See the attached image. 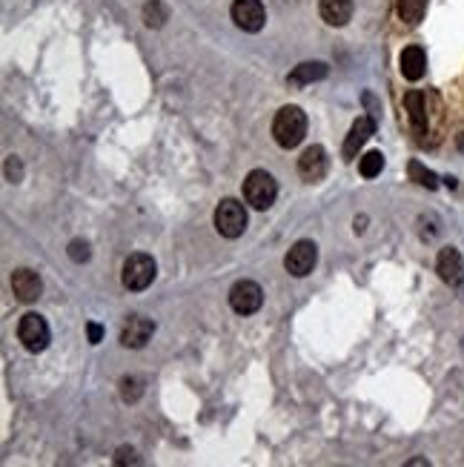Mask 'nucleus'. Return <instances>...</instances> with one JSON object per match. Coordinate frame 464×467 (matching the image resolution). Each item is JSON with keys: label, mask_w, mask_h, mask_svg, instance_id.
I'll return each mask as SVG.
<instances>
[{"label": "nucleus", "mask_w": 464, "mask_h": 467, "mask_svg": "<svg viewBox=\"0 0 464 467\" xmlns=\"http://www.w3.org/2000/svg\"><path fill=\"white\" fill-rule=\"evenodd\" d=\"M307 135V115L301 106H281L272 118V138L281 150H293Z\"/></svg>", "instance_id": "f257e3e1"}, {"label": "nucleus", "mask_w": 464, "mask_h": 467, "mask_svg": "<svg viewBox=\"0 0 464 467\" xmlns=\"http://www.w3.org/2000/svg\"><path fill=\"white\" fill-rule=\"evenodd\" d=\"M275 198H278V181L267 169H253L244 178V201L253 209L264 212L275 204Z\"/></svg>", "instance_id": "f03ea898"}, {"label": "nucleus", "mask_w": 464, "mask_h": 467, "mask_svg": "<svg viewBox=\"0 0 464 467\" xmlns=\"http://www.w3.org/2000/svg\"><path fill=\"white\" fill-rule=\"evenodd\" d=\"M158 275V264L152 256L147 253H132L126 261H124V272H121V281L129 293H144L147 287L155 281Z\"/></svg>", "instance_id": "7ed1b4c3"}, {"label": "nucleus", "mask_w": 464, "mask_h": 467, "mask_svg": "<svg viewBox=\"0 0 464 467\" xmlns=\"http://www.w3.org/2000/svg\"><path fill=\"white\" fill-rule=\"evenodd\" d=\"M18 338L20 344L29 350V353H44L52 341V333H49V324L46 318L38 315V313H26L20 321H18Z\"/></svg>", "instance_id": "20e7f679"}, {"label": "nucleus", "mask_w": 464, "mask_h": 467, "mask_svg": "<svg viewBox=\"0 0 464 467\" xmlns=\"http://www.w3.org/2000/svg\"><path fill=\"white\" fill-rule=\"evenodd\" d=\"M216 230L224 238H241L246 230V206L235 198H224L216 206Z\"/></svg>", "instance_id": "39448f33"}, {"label": "nucleus", "mask_w": 464, "mask_h": 467, "mask_svg": "<svg viewBox=\"0 0 464 467\" xmlns=\"http://www.w3.org/2000/svg\"><path fill=\"white\" fill-rule=\"evenodd\" d=\"M264 304V290L256 284V281H235L232 284V290H230V307L238 313V315H253L258 313Z\"/></svg>", "instance_id": "423d86ee"}, {"label": "nucleus", "mask_w": 464, "mask_h": 467, "mask_svg": "<svg viewBox=\"0 0 464 467\" xmlns=\"http://www.w3.org/2000/svg\"><path fill=\"white\" fill-rule=\"evenodd\" d=\"M315 261H318V246L307 238L296 241L290 246V253L284 256V267H287V272L296 275V278H307L315 270Z\"/></svg>", "instance_id": "0eeeda50"}, {"label": "nucleus", "mask_w": 464, "mask_h": 467, "mask_svg": "<svg viewBox=\"0 0 464 467\" xmlns=\"http://www.w3.org/2000/svg\"><path fill=\"white\" fill-rule=\"evenodd\" d=\"M232 20L241 32L256 34L267 23V9H264L261 0H235L232 4Z\"/></svg>", "instance_id": "6e6552de"}, {"label": "nucleus", "mask_w": 464, "mask_h": 467, "mask_svg": "<svg viewBox=\"0 0 464 467\" xmlns=\"http://www.w3.org/2000/svg\"><path fill=\"white\" fill-rule=\"evenodd\" d=\"M330 169V158H327V150L318 147V143H312V147H307L298 158V175L304 178L307 184H318L324 181V175Z\"/></svg>", "instance_id": "1a4fd4ad"}, {"label": "nucleus", "mask_w": 464, "mask_h": 467, "mask_svg": "<svg viewBox=\"0 0 464 467\" xmlns=\"http://www.w3.org/2000/svg\"><path fill=\"white\" fill-rule=\"evenodd\" d=\"M12 293H15L18 301L32 304V301H38V298H41V293H44V281H41V275L34 272V270H29V267H18V270L12 272Z\"/></svg>", "instance_id": "9d476101"}, {"label": "nucleus", "mask_w": 464, "mask_h": 467, "mask_svg": "<svg viewBox=\"0 0 464 467\" xmlns=\"http://www.w3.org/2000/svg\"><path fill=\"white\" fill-rule=\"evenodd\" d=\"M155 333V321L147 318V315H129V321L121 330V344L129 347V350H140L147 347V341L152 338Z\"/></svg>", "instance_id": "9b49d317"}, {"label": "nucleus", "mask_w": 464, "mask_h": 467, "mask_svg": "<svg viewBox=\"0 0 464 467\" xmlns=\"http://www.w3.org/2000/svg\"><path fill=\"white\" fill-rule=\"evenodd\" d=\"M436 272H439V278H442L444 284H450V287H456V284L464 281V258H461V253H458L456 246H444V249H439Z\"/></svg>", "instance_id": "f8f14e48"}, {"label": "nucleus", "mask_w": 464, "mask_h": 467, "mask_svg": "<svg viewBox=\"0 0 464 467\" xmlns=\"http://www.w3.org/2000/svg\"><path fill=\"white\" fill-rule=\"evenodd\" d=\"M373 132H376V118H373V115L355 118L352 126H350V135H347V140H344V161H352L355 155H359V150L370 140Z\"/></svg>", "instance_id": "ddd939ff"}, {"label": "nucleus", "mask_w": 464, "mask_h": 467, "mask_svg": "<svg viewBox=\"0 0 464 467\" xmlns=\"http://www.w3.org/2000/svg\"><path fill=\"white\" fill-rule=\"evenodd\" d=\"M327 72H330V66L324 60H304L287 75V84L290 86H307V84H315V81H324Z\"/></svg>", "instance_id": "4468645a"}, {"label": "nucleus", "mask_w": 464, "mask_h": 467, "mask_svg": "<svg viewBox=\"0 0 464 467\" xmlns=\"http://www.w3.org/2000/svg\"><path fill=\"white\" fill-rule=\"evenodd\" d=\"M318 12L327 26H347L352 18V0H321Z\"/></svg>", "instance_id": "2eb2a0df"}, {"label": "nucleus", "mask_w": 464, "mask_h": 467, "mask_svg": "<svg viewBox=\"0 0 464 467\" xmlns=\"http://www.w3.org/2000/svg\"><path fill=\"white\" fill-rule=\"evenodd\" d=\"M399 63H402V75H404L407 81H421L424 72H427V55H424L421 46H407V49L402 52Z\"/></svg>", "instance_id": "dca6fc26"}, {"label": "nucleus", "mask_w": 464, "mask_h": 467, "mask_svg": "<svg viewBox=\"0 0 464 467\" xmlns=\"http://www.w3.org/2000/svg\"><path fill=\"white\" fill-rule=\"evenodd\" d=\"M404 106H407V115H410V124L416 129V135H424L427 132V110H424V95L418 89L407 92L404 95Z\"/></svg>", "instance_id": "f3484780"}, {"label": "nucleus", "mask_w": 464, "mask_h": 467, "mask_svg": "<svg viewBox=\"0 0 464 467\" xmlns=\"http://www.w3.org/2000/svg\"><path fill=\"white\" fill-rule=\"evenodd\" d=\"M166 20H169V9H166L164 0H147L144 4V23L150 29H161Z\"/></svg>", "instance_id": "a211bd4d"}, {"label": "nucleus", "mask_w": 464, "mask_h": 467, "mask_svg": "<svg viewBox=\"0 0 464 467\" xmlns=\"http://www.w3.org/2000/svg\"><path fill=\"white\" fill-rule=\"evenodd\" d=\"M427 9V0H399V18L404 23H418Z\"/></svg>", "instance_id": "6ab92c4d"}, {"label": "nucleus", "mask_w": 464, "mask_h": 467, "mask_svg": "<svg viewBox=\"0 0 464 467\" xmlns=\"http://www.w3.org/2000/svg\"><path fill=\"white\" fill-rule=\"evenodd\" d=\"M381 169H384V155L381 152H367V155H362L359 158V172L364 175V178H376V175H381Z\"/></svg>", "instance_id": "aec40b11"}, {"label": "nucleus", "mask_w": 464, "mask_h": 467, "mask_svg": "<svg viewBox=\"0 0 464 467\" xmlns=\"http://www.w3.org/2000/svg\"><path fill=\"white\" fill-rule=\"evenodd\" d=\"M140 393H144V379H138V376H124L121 379V399L124 402H138Z\"/></svg>", "instance_id": "412c9836"}, {"label": "nucleus", "mask_w": 464, "mask_h": 467, "mask_svg": "<svg viewBox=\"0 0 464 467\" xmlns=\"http://www.w3.org/2000/svg\"><path fill=\"white\" fill-rule=\"evenodd\" d=\"M410 178H413L416 184L427 187V190H436V187H439V178H436L430 169H424L418 161H410Z\"/></svg>", "instance_id": "4be33fe9"}, {"label": "nucleus", "mask_w": 464, "mask_h": 467, "mask_svg": "<svg viewBox=\"0 0 464 467\" xmlns=\"http://www.w3.org/2000/svg\"><path fill=\"white\" fill-rule=\"evenodd\" d=\"M66 256L72 258L75 264H84V261H89V244L86 241H81V238H75V241H69V246H66Z\"/></svg>", "instance_id": "5701e85b"}, {"label": "nucleus", "mask_w": 464, "mask_h": 467, "mask_svg": "<svg viewBox=\"0 0 464 467\" xmlns=\"http://www.w3.org/2000/svg\"><path fill=\"white\" fill-rule=\"evenodd\" d=\"M115 464H140V459H138V453H135L132 447H118Z\"/></svg>", "instance_id": "b1692460"}, {"label": "nucleus", "mask_w": 464, "mask_h": 467, "mask_svg": "<svg viewBox=\"0 0 464 467\" xmlns=\"http://www.w3.org/2000/svg\"><path fill=\"white\" fill-rule=\"evenodd\" d=\"M6 175H9V181H12V184H18V181H20V178H23V169H20V161H18L15 155H12L9 161H6Z\"/></svg>", "instance_id": "393cba45"}, {"label": "nucleus", "mask_w": 464, "mask_h": 467, "mask_svg": "<svg viewBox=\"0 0 464 467\" xmlns=\"http://www.w3.org/2000/svg\"><path fill=\"white\" fill-rule=\"evenodd\" d=\"M86 333H89V344H100V338H103V327H100V324L89 321V324H86Z\"/></svg>", "instance_id": "a878e982"}, {"label": "nucleus", "mask_w": 464, "mask_h": 467, "mask_svg": "<svg viewBox=\"0 0 464 467\" xmlns=\"http://www.w3.org/2000/svg\"><path fill=\"white\" fill-rule=\"evenodd\" d=\"M364 224H367V218H355V232H364Z\"/></svg>", "instance_id": "bb28decb"}, {"label": "nucleus", "mask_w": 464, "mask_h": 467, "mask_svg": "<svg viewBox=\"0 0 464 467\" xmlns=\"http://www.w3.org/2000/svg\"><path fill=\"white\" fill-rule=\"evenodd\" d=\"M458 147H461V150H464V135H461V138H458Z\"/></svg>", "instance_id": "cd10ccee"}]
</instances>
